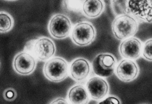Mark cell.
I'll list each match as a JSON object with an SVG mask.
<instances>
[{
	"label": "cell",
	"mask_w": 152,
	"mask_h": 104,
	"mask_svg": "<svg viewBox=\"0 0 152 104\" xmlns=\"http://www.w3.org/2000/svg\"><path fill=\"white\" fill-rule=\"evenodd\" d=\"M116 15L128 14L138 22H152V0H111Z\"/></svg>",
	"instance_id": "6da1fadb"
},
{
	"label": "cell",
	"mask_w": 152,
	"mask_h": 104,
	"mask_svg": "<svg viewBox=\"0 0 152 104\" xmlns=\"http://www.w3.org/2000/svg\"><path fill=\"white\" fill-rule=\"evenodd\" d=\"M138 29L139 22L128 14L117 16L112 22V32L118 40H125L132 37L137 33Z\"/></svg>",
	"instance_id": "7a4b0ae2"
},
{
	"label": "cell",
	"mask_w": 152,
	"mask_h": 104,
	"mask_svg": "<svg viewBox=\"0 0 152 104\" xmlns=\"http://www.w3.org/2000/svg\"><path fill=\"white\" fill-rule=\"evenodd\" d=\"M25 52L31 54L35 58L42 61L49 60L56 52L54 42L47 37H40L27 43Z\"/></svg>",
	"instance_id": "3957f363"
},
{
	"label": "cell",
	"mask_w": 152,
	"mask_h": 104,
	"mask_svg": "<svg viewBox=\"0 0 152 104\" xmlns=\"http://www.w3.org/2000/svg\"><path fill=\"white\" fill-rule=\"evenodd\" d=\"M43 71L45 77L49 81L61 82L68 75V65L63 58H52L45 63Z\"/></svg>",
	"instance_id": "277c9868"
},
{
	"label": "cell",
	"mask_w": 152,
	"mask_h": 104,
	"mask_svg": "<svg viewBox=\"0 0 152 104\" xmlns=\"http://www.w3.org/2000/svg\"><path fill=\"white\" fill-rule=\"evenodd\" d=\"M116 64L115 58L111 54H100L93 60L92 68L96 75L101 77H109L114 73Z\"/></svg>",
	"instance_id": "5b68a950"
},
{
	"label": "cell",
	"mask_w": 152,
	"mask_h": 104,
	"mask_svg": "<svg viewBox=\"0 0 152 104\" xmlns=\"http://www.w3.org/2000/svg\"><path fill=\"white\" fill-rule=\"evenodd\" d=\"M95 37V29L89 22L79 23L74 27L72 31V40L74 43L80 47L90 44L94 40Z\"/></svg>",
	"instance_id": "8992f818"
},
{
	"label": "cell",
	"mask_w": 152,
	"mask_h": 104,
	"mask_svg": "<svg viewBox=\"0 0 152 104\" xmlns=\"http://www.w3.org/2000/svg\"><path fill=\"white\" fill-rule=\"evenodd\" d=\"M72 27V23L68 17L63 14H57L49 21L48 30L53 37L63 39L69 35Z\"/></svg>",
	"instance_id": "52a82bcc"
},
{
	"label": "cell",
	"mask_w": 152,
	"mask_h": 104,
	"mask_svg": "<svg viewBox=\"0 0 152 104\" xmlns=\"http://www.w3.org/2000/svg\"><path fill=\"white\" fill-rule=\"evenodd\" d=\"M36 65L35 57L27 52L18 54L14 57L13 62L14 69L20 75L31 74L34 71Z\"/></svg>",
	"instance_id": "ba28073f"
},
{
	"label": "cell",
	"mask_w": 152,
	"mask_h": 104,
	"mask_svg": "<svg viewBox=\"0 0 152 104\" xmlns=\"http://www.w3.org/2000/svg\"><path fill=\"white\" fill-rule=\"evenodd\" d=\"M115 73L117 77L123 82H131L139 75V67L133 60L125 59L121 60L116 67Z\"/></svg>",
	"instance_id": "9c48e42d"
},
{
	"label": "cell",
	"mask_w": 152,
	"mask_h": 104,
	"mask_svg": "<svg viewBox=\"0 0 152 104\" xmlns=\"http://www.w3.org/2000/svg\"><path fill=\"white\" fill-rule=\"evenodd\" d=\"M142 47L140 40L137 38L131 37L125 39L121 43L119 47V51L123 58L136 60L142 54Z\"/></svg>",
	"instance_id": "30bf717a"
},
{
	"label": "cell",
	"mask_w": 152,
	"mask_h": 104,
	"mask_svg": "<svg viewBox=\"0 0 152 104\" xmlns=\"http://www.w3.org/2000/svg\"><path fill=\"white\" fill-rule=\"evenodd\" d=\"M87 89L92 98L100 100L105 98L109 91L107 82L101 77H92L87 83Z\"/></svg>",
	"instance_id": "8fae6325"
},
{
	"label": "cell",
	"mask_w": 152,
	"mask_h": 104,
	"mask_svg": "<svg viewBox=\"0 0 152 104\" xmlns=\"http://www.w3.org/2000/svg\"><path fill=\"white\" fill-rule=\"evenodd\" d=\"M90 71L89 63L83 58H78L72 62L70 68L71 77L76 81L85 80Z\"/></svg>",
	"instance_id": "7c38bea8"
},
{
	"label": "cell",
	"mask_w": 152,
	"mask_h": 104,
	"mask_svg": "<svg viewBox=\"0 0 152 104\" xmlns=\"http://www.w3.org/2000/svg\"><path fill=\"white\" fill-rule=\"evenodd\" d=\"M104 4L102 0H85L83 4V11L89 18L98 17L103 13Z\"/></svg>",
	"instance_id": "4fadbf2b"
},
{
	"label": "cell",
	"mask_w": 152,
	"mask_h": 104,
	"mask_svg": "<svg viewBox=\"0 0 152 104\" xmlns=\"http://www.w3.org/2000/svg\"><path fill=\"white\" fill-rule=\"evenodd\" d=\"M68 98L70 102L74 104H88L89 100L88 92L81 85H77L70 89Z\"/></svg>",
	"instance_id": "5bb4252c"
},
{
	"label": "cell",
	"mask_w": 152,
	"mask_h": 104,
	"mask_svg": "<svg viewBox=\"0 0 152 104\" xmlns=\"http://www.w3.org/2000/svg\"><path fill=\"white\" fill-rule=\"evenodd\" d=\"M14 20L9 14L4 11L0 12V32L5 33L13 27Z\"/></svg>",
	"instance_id": "9a60e30c"
},
{
	"label": "cell",
	"mask_w": 152,
	"mask_h": 104,
	"mask_svg": "<svg viewBox=\"0 0 152 104\" xmlns=\"http://www.w3.org/2000/svg\"><path fill=\"white\" fill-rule=\"evenodd\" d=\"M83 0H64L63 4L69 11L78 13L83 10Z\"/></svg>",
	"instance_id": "2e32d148"
},
{
	"label": "cell",
	"mask_w": 152,
	"mask_h": 104,
	"mask_svg": "<svg viewBox=\"0 0 152 104\" xmlns=\"http://www.w3.org/2000/svg\"><path fill=\"white\" fill-rule=\"evenodd\" d=\"M142 54L145 60L152 62V39L147 40L142 47Z\"/></svg>",
	"instance_id": "e0dca14e"
},
{
	"label": "cell",
	"mask_w": 152,
	"mask_h": 104,
	"mask_svg": "<svg viewBox=\"0 0 152 104\" xmlns=\"http://www.w3.org/2000/svg\"><path fill=\"white\" fill-rule=\"evenodd\" d=\"M17 93L15 90L13 88H9L5 90L3 94V96L5 100L7 101H13L15 100L16 98H17Z\"/></svg>",
	"instance_id": "ac0fdd59"
},
{
	"label": "cell",
	"mask_w": 152,
	"mask_h": 104,
	"mask_svg": "<svg viewBox=\"0 0 152 104\" xmlns=\"http://www.w3.org/2000/svg\"><path fill=\"white\" fill-rule=\"evenodd\" d=\"M101 103H112V104H120L121 102L120 100L115 96H109L105 98L103 101L101 102L100 104Z\"/></svg>",
	"instance_id": "d6986e66"
},
{
	"label": "cell",
	"mask_w": 152,
	"mask_h": 104,
	"mask_svg": "<svg viewBox=\"0 0 152 104\" xmlns=\"http://www.w3.org/2000/svg\"><path fill=\"white\" fill-rule=\"evenodd\" d=\"M52 104H67V101L61 98H58L57 99L54 100L53 102H51Z\"/></svg>",
	"instance_id": "ffe728a7"
},
{
	"label": "cell",
	"mask_w": 152,
	"mask_h": 104,
	"mask_svg": "<svg viewBox=\"0 0 152 104\" xmlns=\"http://www.w3.org/2000/svg\"><path fill=\"white\" fill-rule=\"evenodd\" d=\"M6 1H16V0H6Z\"/></svg>",
	"instance_id": "44dd1931"
}]
</instances>
